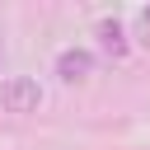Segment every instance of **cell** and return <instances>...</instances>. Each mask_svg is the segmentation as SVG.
<instances>
[{"label": "cell", "mask_w": 150, "mask_h": 150, "mask_svg": "<svg viewBox=\"0 0 150 150\" xmlns=\"http://www.w3.org/2000/svg\"><path fill=\"white\" fill-rule=\"evenodd\" d=\"M141 42H150V9H141Z\"/></svg>", "instance_id": "277c9868"}, {"label": "cell", "mask_w": 150, "mask_h": 150, "mask_svg": "<svg viewBox=\"0 0 150 150\" xmlns=\"http://www.w3.org/2000/svg\"><path fill=\"white\" fill-rule=\"evenodd\" d=\"M98 42H103L108 56H127V33H122L117 19H103V23H98Z\"/></svg>", "instance_id": "3957f363"}, {"label": "cell", "mask_w": 150, "mask_h": 150, "mask_svg": "<svg viewBox=\"0 0 150 150\" xmlns=\"http://www.w3.org/2000/svg\"><path fill=\"white\" fill-rule=\"evenodd\" d=\"M38 103H42V84L33 75H9L0 84V108L5 112H38Z\"/></svg>", "instance_id": "6da1fadb"}, {"label": "cell", "mask_w": 150, "mask_h": 150, "mask_svg": "<svg viewBox=\"0 0 150 150\" xmlns=\"http://www.w3.org/2000/svg\"><path fill=\"white\" fill-rule=\"evenodd\" d=\"M89 70H94V52H84V47H66V52L56 56V75H61L66 84L84 80Z\"/></svg>", "instance_id": "7a4b0ae2"}]
</instances>
